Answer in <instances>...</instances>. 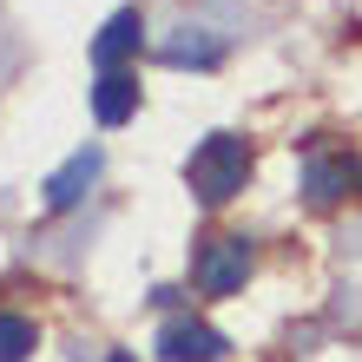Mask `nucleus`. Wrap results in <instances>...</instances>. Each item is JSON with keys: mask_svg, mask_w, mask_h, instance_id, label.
<instances>
[{"mask_svg": "<svg viewBox=\"0 0 362 362\" xmlns=\"http://www.w3.org/2000/svg\"><path fill=\"white\" fill-rule=\"evenodd\" d=\"M158 356L165 362H218L224 356V336L198 323V316H178V323H165L158 329Z\"/></svg>", "mask_w": 362, "mask_h": 362, "instance_id": "20e7f679", "label": "nucleus"}, {"mask_svg": "<svg viewBox=\"0 0 362 362\" xmlns=\"http://www.w3.org/2000/svg\"><path fill=\"white\" fill-rule=\"evenodd\" d=\"M40 343V329L27 323V316H13V310H0V362H27Z\"/></svg>", "mask_w": 362, "mask_h": 362, "instance_id": "1a4fd4ad", "label": "nucleus"}, {"mask_svg": "<svg viewBox=\"0 0 362 362\" xmlns=\"http://www.w3.org/2000/svg\"><path fill=\"white\" fill-rule=\"evenodd\" d=\"M356 165L349 158H323V152H316L310 165H303V191H310V198L316 204H336V198H343V191H356Z\"/></svg>", "mask_w": 362, "mask_h": 362, "instance_id": "6e6552de", "label": "nucleus"}, {"mask_svg": "<svg viewBox=\"0 0 362 362\" xmlns=\"http://www.w3.org/2000/svg\"><path fill=\"white\" fill-rule=\"evenodd\" d=\"M139 33H145L139 7H119V13L99 27V40H93V66H99V73H119V59L139 47Z\"/></svg>", "mask_w": 362, "mask_h": 362, "instance_id": "39448f33", "label": "nucleus"}, {"mask_svg": "<svg viewBox=\"0 0 362 362\" xmlns=\"http://www.w3.org/2000/svg\"><path fill=\"white\" fill-rule=\"evenodd\" d=\"M139 112V79L132 73H99V86H93V119L99 125H125Z\"/></svg>", "mask_w": 362, "mask_h": 362, "instance_id": "0eeeda50", "label": "nucleus"}, {"mask_svg": "<svg viewBox=\"0 0 362 362\" xmlns=\"http://www.w3.org/2000/svg\"><path fill=\"white\" fill-rule=\"evenodd\" d=\"M250 178V145L238 132H211L185 165V185L198 191V204H230Z\"/></svg>", "mask_w": 362, "mask_h": 362, "instance_id": "f257e3e1", "label": "nucleus"}, {"mask_svg": "<svg viewBox=\"0 0 362 362\" xmlns=\"http://www.w3.org/2000/svg\"><path fill=\"white\" fill-rule=\"evenodd\" d=\"M105 362H139V356H132V349H112V356H105Z\"/></svg>", "mask_w": 362, "mask_h": 362, "instance_id": "9d476101", "label": "nucleus"}, {"mask_svg": "<svg viewBox=\"0 0 362 362\" xmlns=\"http://www.w3.org/2000/svg\"><path fill=\"white\" fill-rule=\"evenodd\" d=\"M250 276V238H211L198 250V290L204 296H230Z\"/></svg>", "mask_w": 362, "mask_h": 362, "instance_id": "f03ea898", "label": "nucleus"}, {"mask_svg": "<svg viewBox=\"0 0 362 362\" xmlns=\"http://www.w3.org/2000/svg\"><path fill=\"white\" fill-rule=\"evenodd\" d=\"M99 172H105V152H99V145H79V152H73V158L47 178V211H73V204L93 191V178H99Z\"/></svg>", "mask_w": 362, "mask_h": 362, "instance_id": "7ed1b4c3", "label": "nucleus"}, {"mask_svg": "<svg viewBox=\"0 0 362 362\" xmlns=\"http://www.w3.org/2000/svg\"><path fill=\"white\" fill-rule=\"evenodd\" d=\"M158 59H165V66H218L224 40L204 33V27H178L172 40H158Z\"/></svg>", "mask_w": 362, "mask_h": 362, "instance_id": "423d86ee", "label": "nucleus"}]
</instances>
